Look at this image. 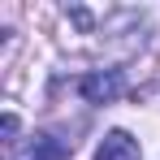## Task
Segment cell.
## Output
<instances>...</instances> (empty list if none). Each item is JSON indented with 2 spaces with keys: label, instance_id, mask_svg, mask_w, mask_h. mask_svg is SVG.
<instances>
[{
  "label": "cell",
  "instance_id": "1",
  "mask_svg": "<svg viewBox=\"0 0 160 160\" xmlns=\"http://www.w3.org/2000/svg\"><path fill=\"white\" fill-rule=\"evenodd\" d=\"M121 91H126L121 69H100V74H87V78H78V95L87 100V104H112Z\"/></svg>",
  "mask_w": 160,
  "mask_h": 160
},
{
  "label": "cell",
  "instance_id": "2",
  "mask_svg": "<svg viewBox=\"0 0 160 160\" xmlns=\"http://www.w3.org/2000/svg\"><path fill=\"white\" fill-rule=\"evenodd\" d=\"M95 160H143V156H138V143L126 130H108L104 143L95 147Z\"/></svg>",
  "mask_w": 160,
  "mask_h": 160
},
{
  "label": "cell",
  "instance_id": "3",
  "mask_svg": "<svg viewBox=\"0 0 160 160\" xmlns=\"http://www.w3.org/2000/svg\"><path fill=\"white\" fill-rule=\"evenodd\" d=\"M26 160H65V143L52 138V134H39V138L30 143V156Z\"/></svg>",
  "mask_w": 160,
  "mask_h": 160
},
{
  "label": "cell",
  "instance_id": "4",
  "mask_svg": "<svg viewBox=\"0 0 160 160\" xmlns=\"http://www.w3.org/2000/svg\"><path fill=\"white\" fill-rule=\"evenodd\" d=\"M69 18H74L82 30H91V13H87V9H78V4H74V9H69Z\"/></svg>",
  "mask_w": 160,
  "mask_h": 160
},
{
  "label": "cell",
  "instance_id": "5",
  "mask_svg": "<svg viewBox=\"0 0 160 160\" xmlns=\"http://www.w3.org/2000/svg\"><path fill=\"white\" fill-rule=\"evenodd\" d=\"M0 130H4V138H13V134H18V117H13V112H4V121H0Z\"/></svg>",
  "mask_w": 160,
  "mask_h": 160
}]
</instances>
